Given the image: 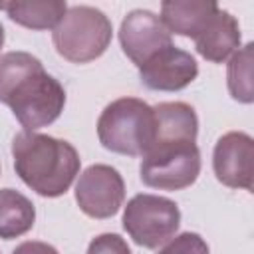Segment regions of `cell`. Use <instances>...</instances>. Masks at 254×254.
Segmentation results:
<instances>
[{
  "label": "cell",
  "mask_w": 254,
  "mask_h": 254,
  "mask_svg": "<svg viewBox=\"0 0 254 254\" xmlns=\"http://www.w3.org/2000/svg\"><path fill=\"white\" fill-rule=\"evenodd\" d=\"M12 157L16 175L34 192L48 198L65 194L81 167L71 143L36 131H20L12 139Z\"/></svg>",
  "instance_id": "obj_1"
},
{
  "label": "cell",
  "mask_w": 254,
  "mask_h": 254,
  "mask_svg": "<svg viewBox=\"0 0 254 254\" xmlns=\"http://www.w3.org/2000/svg\"><path fill=\"white\" fill-rule=\"evenodd\" d=\"M99 143L119 155L143 157L155 141V111L137 97H119L97 119Z\"/></svg>",
  "instance_id": "obj_2"
},
{
  "label": "cell",
  "mask_w": 254,
  "mask_h": 254,
  "mask_svg": "<svg viewBox=\"0 0 254 254\" xmlns=\"http://www.w3.org/2000/svg\"><path fill=\"white\" fill-rule=\"evenodd\" d=\"M111 20L93 6H67L52 32L56 52L71 64H87L105 54L111 44Z\"/></svg>",
  "instance_id": "obj_3"
},
{
  "label": "cell",
  "mask_w": 254,
  "mask_h": 254,
  "mask_svg": "<svg viewBox=\"0 0 254 254\" xmlns=\"http://www.w3.org/2000/svg\"><path fill=\"white\" fill-rule=\"evenodd\" d=\"M200 175V151L196 143H153L143 155L139 177L143 185L159 190H183Z\"/></svg>",
  "instance_id": "obj_4"
},
{
  "label": "cell",
  "mask_w": 254,
  "mask_h": 254,
  "mask_svg": "<svg viewBox=\"0 0 254 254\" xmlns=\"http://www.w3.org/2000/svg\"><path fill=\"white\" fill-rule=\"evenodd\" d=\"M4 105L12 109L24 131H36L54 123L62 115L65 107V89L42 67L22 79L12 89Z\"/></svg>",
  "instance_id": "obj_5"
},
{
  "label": "cell",
  "mask_w": 254,
  "mask_h": 254,
  "mask_svg": "<svg viewBox=\"0 0 254 254\" xmlns=\"http://www.w3.org/2000/svg\"><path fill=\"white\" fill-rule=\"evenodd\" d=\"M181 224V210L175 200L159 194H135L123 210V228L137 246L159 248L169 242Z\"/></svg>",
  "instance_id": "obj_6"
},
{
  "label": "cell",
  "mask_w": 254,
  "mask_h": 254,
  "mask_svg": "<svg viewBox=\"0 0 254 254\" xmlns=\"http://www.w3.org/2000/svg\"><path fill=\"white\" fill-rule=\"evenodd\" d=\"M125 200V183L117 169L109 165L87 167L75 183V202L91 218H111Z\"/></svg>",
  "instance_id": "obj_7"
},
{
  "label": "cell",
  "mask_w": 254,
  "mask_h": 254,
  "mask_svg": "<svg viewBox=\"0 0 254 254\" xmlns=\"http://www.w3.org/2000/svg\"><path fill=\"white\" fill-rule=\"evenodd\" d=\"M212 169L228 189H254V139L244 131L224 133L212 151Z\"/></svg>",
  "instance_id": "obj_8"
},
{
  "label": "cell",
  "mask_w": 254,
  "mask_h": 254,
  "mask_svg": "<svg viewBox=\"0 0 254 254\" xmlns=\"http://www.w3.org/2000/svg\"><path fill=\"white\" fill-rule=\"evenodd\" d=\"M119 42L123 54L141 67L161 50L173 46V38L161 18L151 10H131L119 26Z\"/></svg>",
  "instance_id": "obj_9"
},
{
  "label": "cell",
  "mask_w": 254,
  "mask_h": 254,
  "mask_svg": "<svg viewBox=\"0 0 254 254\" xmlns=\"http://www.w3.org/2000/svg\"><path fill=\"white\" fill-rule=\"evenodd\" d=\"M196 75V60L177 46L161 50L139 67L141 83L155 91H181L190 85Z\"/></svg>",
  "instance_id": "obj_10"
},
{
  "label": "cell",
  "mask_w": 254,
  "mask_h": 254,
  "mask_svg": "<svg viewBox=\"0 0 254 254\" xmlns=\"http://www.w3.org/2000/svg\"><path fill=\"white\" fill-rule=\"evenodd\" d=\"M240 40L238 20L230 12L218 8L206 28L194 38V48L206 62L222 64L240 48Z\"/></svg>",
  "instance_id": "obj_11"
},
{
  "label": "cell",
  "mask_w": 254,
  "mask_h": 254,
  "mask_svg": "<svg viewBox=\"0 0 254 254\" xmlns=\"http://www.w3.org/2000/svg\"><path fill=\"white\" fill-rule=\"evenodd\" d=\"M220 6L212 0H165L161 4V22L169 34L196 38L212 20Z\"/></svg>",
  "instance_id": "obj_12"
},
{
  "label": "cell",
  "mask_w": 254,
  "mask_h": 254,
  "mask_svg": "<svg viewBox=\"0 0 254 254\" xmlns=\"http://www.w3.org/2000/svg\"><path fill=\"white\" fill-rule=\"evenodd\" d=\"M155 111V141L153 143H196L198 117L185 101H163Z\"/></svg>",
  "instance_id": "obj_13"
},
{
  "label": "cell",
  "mask_w": 254,
  "mask_h": 254,
  "mask_svg": "<svg viewBox=\"0 0 254 254\" xmlns=\"http://www.w3.org/2000/svg\"><path fill=\"white\" fill-rule=\"evenodd\" d=\"M0 10L12 22L30 30H54L64 18L67 4L64 0H12L0 2Z\"/></svg>",
  "instance_id": "obj_14"
},
{
  "label": "cell",
  "mask_w": 254,
  "mask_h": 254,
  "mask_svg": "<svg viewBox=\"0 0 254 254\" xmlns=\"http://www.w3.org/2000/svg\"><path fill=\"white\" fill-rule=\"evenodd\" d=\"M36 208L28 196L14 189H0V238L12 240L32 230Z\"/></svg>",
  "instance_id": "obj_15"
},
{
  "label": "cell",
  "mask_w": 254,
  "mask_h": 254,
  "mask_svg": "<svg viewBox=\"0 0 254 254\" xmlns=\"http://www.w3.org/2000/svg\"><path fill=\"white\" fill-rule=\"evenodd\" d=\"M252 54H254V44L248 42L244 48H238L226 67V83L232 99L240 103H252L254 101V91H252Z\"/></svg>",
  "instance_id": "obj_16"
},
{
  "label": "cell",
  "mask_w": 254,
  "mask_h": 254,
  "mask_svg": "<svg viewBox=\"0 0 254 254\" xmlns=\"http://www.w3.org/2000/svg\"><path fill=\"white\" fill-rule=\"evenodd\" d=\"M42 62L28 54V52H6L0 54V103H6L12 89L32 75L34 71L42 69Z\"/></svg>",
  "instance_id": "obj_17"
},
{
  "label": "cell",
  "mask_w": 254,
  "mask_h": 254,
  "mask_svg": "<svg viewBox=\"0 0 254 254\" xmlns=\"http://www.w3.org/2000/svg\"><path fill=\"white\" fill-rule=\"evenodd\" d=\"M157 254H210L208 244L196 232H181L173 236Z\"/></svg>",
  "instance_id": "obj_18"
},
{
  "label": "cell",
  "mask_w": 254,
  "mask_h": 254,
  "mask_svg": "<svg viewBox=\"0 0 254 254\" xmlns=\"http://www.w3.org/2000/svg\"><path fill=\"white\" fill-rule=\"evenodd\" d=\"M85 254H131V248L119 234L103 232L89 242Z\"/></svg>",
  "instance_id": "obj_19"
},
{
  "label": "cell",
  "mask_w": 254,
  "mask_h": 254,
  "mask_svg": "<svg viewBox=\"0 0 254 254\" xmlns=\"http://www.w3.org/2000/svg\"><path fill=\"white\" fill-rule=\"evenodd\" d=\"M12 254H60L52 244L40 240H26L14 248Z\"/></svg>",
  "instance_id": "obj_20"
},
{
  "label": "cell",
  "mask_w": 254,
  "mask_h": 254,
  "mask_svg": "<svg viewBox=\"0 0 254 254\" xmlns=\"http://www.w3.org/2000/svg\"><path fill=\"white\" fill-rule=\"evenodd\" d=\"M2 46H4V26L0 22V50H2Z\"/></svg>",
  "instance_id": "obj_21"
}]
</instances>
